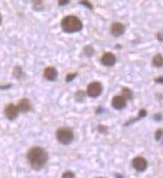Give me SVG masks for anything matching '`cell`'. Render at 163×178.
Instances as JSON below:
<instances>
[{"label":"cell","mask_w":163,"mask_h":178,"mask_svg":"<svg viewBox=\"0 0 163 178\" xmlns=\"http://www.w3.org/2000/svg\"><path fill=\"white\" fill-rule=\"evenodd\" d=\"M47 153L40 147L31 148L27 153V158L31 167L35 170H39L45 165L47 161Z\"/></svg>","instance_id":"6da1fadb"},{"label":"cell","mask_w":163,"mask_h":178,"mask_svg":"<svg viewBox=\"0 0 163 178\" xmlns=\"http://www.w3.org/2000/svg\"><path fill=\"white\" fill-rule=\"evenodd\" d=\"M61 27L65 32H68V33L77 32V31L82 29V22L76 16L69 15L62 19Z\"/></svg>","instance_id":"7a4b0ae2"},{"label":"cell","mask_w":163,"mask_h":178,"mask_svg":"<svg viewBox=\"0 0 163 178\" xmlns=\"http://www.w3.org/2000/svg\"><path fill=\"white\" fill-rule=\"evenodd\" d=\"M57 140L62 144H69L73 140V132L69 128H60L56 132Z\"/></svg>","instance_id":"3957f363"},{"label":"cell","mask_w":163,"mask_h":178,"mask_svg":"<svg viewBox=\"0 0 163 178\" xmlns=\"http://www.w3.org/2000/svg\"><path fill=\"white\" fill-rule=\"evenodd\" d=\"M102 92V85L99 82H92L87 87V94L90 97H97Z\"/></svg>","instance_id":"277c9868"},{"label":"cell","mask_w":163,"mask_h":178,"mask_svg":"<svg viewBox=\"0 0 163 178\" xmlns=\"http://www.w3.org/2000/svg\"><path fill=\"white\" fill-rule=\"evenodd\" d=\"M18 112H19L18 107H16L15 105H13V104H8L4 110L6 117L10 120L15 119L17 117V115H18Z\"/></svg>","instance_id":"5b68a950"},{"label":"cell","mask_w":163,"mask_h":178,"mask_svg":"<svg viewBox=\"0 0 163 178\" xmlns=\"http://www.w3.org/2000/svg\"><path fill=\"white\" fill-rule=\"evenodd\" d=\"M132 165L138 171H144L147 167V161L142 157H136L133 159Z\"/></svg>","instance_id":"8992f818"},{"label":"cell","mask_w":163,"mask_h":178,"mask_svg":"<svg viewBox=\"0 0 163 178\" xmlns=\"http://www.w3.org/2000/svg\"><path fill=\"white\" fill-rule=\"evenodd\" d=\"M110 31H111L112 35L120 36V35H122V34L124 33V31H125V26L120 22H115L111 25Z\"/></svg>","instance_id":"52a82bcc"},{"label":"cell","mask_w":163,"mask_h":178,"mask_svg":"<svg viewBox=\"0 0 163 178\" xmlns=\"http://www.w3.org/2000/svg\"><path fill=\"white\" fill-rule=\"evenodd\" d=\"M101 61L105 66H112L115 64L116 57L114 54L112 53H105L101 58Z\"/></svg>","instance_id":"ba28073f"},{"label":"cell","mask_w":163,"mask_h":178,"mask_svg":"<svg viewBox=\"0 0 163 178\" xmlns=\"http://www.w3.org/2000/svg\"><path fill=\"white\" fill-rule=\"evenodd\" d=\"M112 105L115 109H122L126 105V99L123 96H115L112 99Z\"/></svg>","instance_id":"9c48e42d"},{"label":"cell","mask_w":163,"mask_h":178,"mask_svg":"<svg viewBox=\"0 0 163 178\" xmlns=\"http://www.w3.org/2000/svg\"><path fill=\"white\" fill-rule=\"evenodd\" d=\"M44 76L46 79L48 80H55L56 77H57V71H56L55 68L53 67H47L44 70Z\"/></svg>","instance_id":"30bf717a"},{"label":"cell","mask_w":163,"mask_h":178,"mask_svg":"<svg viewBox=\"0 0 163 178\" xmlns=\"http://www.w3.org/2000/svg\"><path fill=\"white\" fill-rule=\"evenodd\" d=\"M17 107H18V110L20 112H27V111L30 110L31 105H30V102L27 99H22L19 101Z\"/></svg>","instance_id":"8fae6325"},{"label":"cell","mask_w":163,"mask_h":178,"mask_svg":"<svg viewBox=\"0 0 163 178\" xmlns=\"http://www.w3.org/2000/svg\"><path fill=\"white\" fill-rule=\"evenodd\" d=\"M153 64L156 66V67H161V66L163 65V57H162V55H160V54L155 55L154 58H153Z\"/></svg>","instance_id":"7c38bea8"},{"label":"cell","mask_w":163,"mask_h":178,"mask_svg":"<svg viewBox=\"0 0 163 178\" xmlns=\"http://www.w3.org/2000/svg\"><path fill=\"white\" fill-rule=\"evenodd\" d=\"M122 94H123L122 96L125 99H131V98H132V93H131V91L128 88H124L123 91H122Z\"/></svg>","instance_id":"4fadbf2b"},{"label":"cell","mask_w":163,"mask_h":178,"mask_svg":"<svg viewBox=\"0 0 163 178\" xmlns=\"http://www.w3.org/2000/svg\"><path fill=\"white\" fill-rule=\"evenodd\" d=\"M14 75H15L16 78H20L21 76H22V70H21L20 67H16L15 69H14Z\"/></svg>","instance_id":"5bb4252c"},{"label":"cell","mask_w":163,"mask_h":178,"mask_svg":"<svg viewBox=\"0 0 163 178\" xmlns=\"http://www.w3.org/2000/svg\"><path fill=\"white\" fill-rule=\"evenodd\" d=\"M74 177H75V175H74V173L71 172V171H65L62 174V178H74Z\"/></svg>","instance_id":"9a60e30c"},{"label":"cell","mask_w":163,"mask_h":178,"mask_svg":"<svg viewBox=\"0 0 163 178\" xmlns=\"http://www.w3.org/2000/svg\"><path fill=\"white\" fill-rule=\"evenodd\" d=\"M84 51H85V53H86L87 55H88V56H91V55L92 54H93V49H92V47L91 46H87V47H85L84 48Z\"/></svg>","instance_id":"2e32d148"},{"label":"cell","mask_w":163,"mask_h":178,"mask_svg":"<svg viewBox=\"0 0 163 178\" xmlns=\"http://www.w3.org/2000/svg\"><path fill=\"white\" fill-rule=\"evenodd\" d=\"M163 135V130L162 129H158V130L156 131V134H155V138H156V140H159Z\"/></svg>","instance_id":"e0dca14e"},{"label":"cell","mask_w":163,"mask_h":178,"mask_svg":"<svg viewBox=\"0 0 163 178\" xmlns=\"http://www.w3.org/2000/svg\"><path fill=\"white\" fill-rule=\"evenodd\" d=\"M74 77H76V73H73V74H68V75L66 76V81H67V82L71 81V80H72Z\"/></svg>","instance_id":"ac0fdd59"},{"label":"cell","mask_w":163,"mask_h":178,"mask_svg":"<svg viewBox=\"0 0 163 178\" xmlns=\"http://www.w3.org/2000/svg\"><path fill=\"white\" fill-rule=\"evenodd\" d=\"M68 2H69V0H59L58 1L59 5H66V4H68Z\"/></svg>","instance_id":"d6986e66"},{"label":"cell","mask_w":163,"mask_h":178,"mask_svg":"<svg viewBox=\"0 0 163 178\" xmlns=\"http://www.w3.org/2000/svg\"><path fill=\"white\" fill-rule=\"evenodd\" d=\"M82 3H83V4H84L85 6H87V7H89L90 9L92 8L91 4H90V3H88V2H87V0H83V1H82Z\"/></svg>","instance_id":"ffe728a7"},{"label":"cell","mask_w":163,"mask_h":178,"mask_svg":"<svg viewBox=\"0 0 163 178\" xmlns=\"http://www.w3.org/2000/svg\"><path fill=\"white\" fill-rule=\"evenodd\" d=\"M157 83H163V76H161V77H158L156 78V80H155Z\"/></svg>","instance_id":"44dd1931"},{"label":"cell","mask_w":163,"mask_h":178,"mask_svg":"<svg viewBox=\"0 0 163 178\" xmlns=\"http://www.w3.org/2000/svg\"><path fill=\"white\" fill-rule=\"evenodd\" d=\"M145 115H146V111H145V110H141V111H140L139 116H140V117H143V116H145Z\"/></svg>","instance_id":"7402d4cb"},{"label":"cell","mask_w":163,"mask_h":178,"mask_svg":"<svg viewBox=\"0 0 163 178\" xmlns=\"http://www.w3.org/2000/svg\"><path fill=\"white\" fill-rule=\"evenodd\" d=\"M2 22V17H1V14H0V24Z\"/></svg>","instance_id":"603a6c76"},{"label":"cell","mask_w":163,"mask_h":178,"mask_svg":"<svg viewBox=\"0 0 163 178\" xmlns=\"http://www.w3.org/2000/svg\"><path fill=\"white\" fill-rule=\"evenodd\" d=\"M98 178H103V177H98Z\"/></svg>","instance_id":"cb8c5ba5"}]
</instances>
